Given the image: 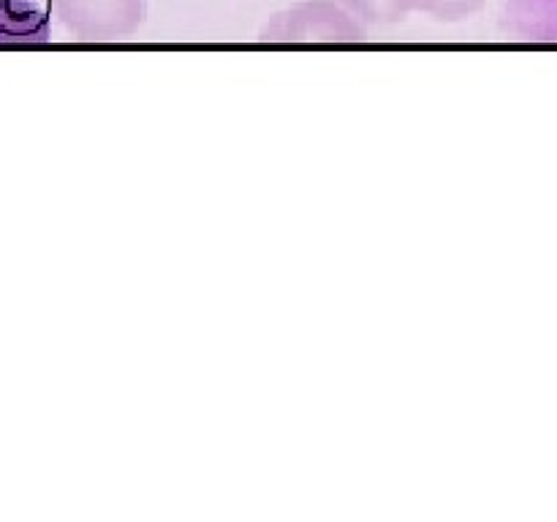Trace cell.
<instances>
[{
    "label": "cell",
    "mask_w": 557,
    "mask_h": 522,
    "mask_svg": "<svg viewBox=\"0 0 557 522\" xmlns=\"http://www.w3.org/2000/svg\"><path fill=\"white\" fill-rule=\"evenodd\" d=\"M359 41L362 30L354 25L351 16L326 0L294 5L261 33V44L277 47H354Z\"/></svg>",
    "instance_id": "cell-1"
},
{
    "label": "cell",
    "mask_w": 557,
    "mask_h": 522,
    "mask_svg": "<svg viewBox=\"0 0 557 522\" xmlns=\"http://www.w3.org/2000/svg\"><path fill=\"white\" fill-rule=\"evenodd\" d=\"M60 20L82 44L128 38L145 20V0H54Z\"/></svg>",
    "instance_id": "cell-2"
},
{
    "label": "cell",
    "mask_w": 557,
    "mask_h": 522,
    "mask_svg": "<svg viewBox=\"0 0 557 522\" xmlns=\"http://www.w3.org/2000/svg\"><path fill=\"white\" fill-rule=\"evenodd\" d=\"M52 0H0V49H36L49 38Z\"/></svg>",
    "instance_id": "cell-3"
},
{
    "label": "cell",
    "mask_w": 557,
    "mask_h": 522,
    "mask_svg": "<svg viewBox=\"0 0 557 522\" xmlns=\"http://www.w3.org/2000/svg\"><path fill=\"white\" fill-rule=\"evenodd\" d=\"M359 20L373 25H397L406 14L422 9L424 0H341Z\"/></svg>",
    "instance_id": "cell-4"
},
{
    "label": "cell",
    "mask_w": 557,
    "mask_h": 522,
    "mask_svg": "<svg viewBox=\"0 0 557 522\" xmlns=\"http://www.w3.org/2000/svg\"><path fill=\"white\" fill-rule=\"evenodd\" d=\"M484 0H424L422 11L438 16V20H460V16H468L471 11L482 9Z\"/></svg>",
    "instance_id": "cell-5"
}]
</instances>
